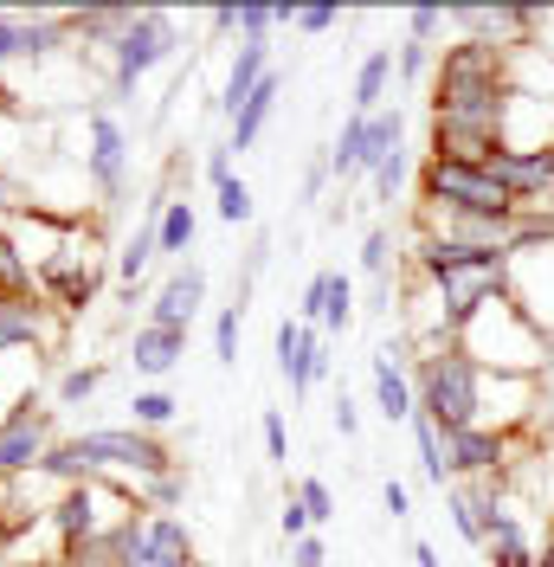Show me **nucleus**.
Wrapping results in <instances>:
<instances>
[{"label": "nucleus", "instance_id": "obj_53", "mask_svg": "<svg viewBox=\"0 0 554 567\" xmlns=\"http://www.w3.org/2000/svg\"><path fill=\"white\" fill-rule=\"evenodd\" d=\"M194 567H207V561H194Z\"/></svg>", "mask_w": 554, "mask_h": 567}, {"label": "nucleus", "instance_id": "obj_8", "mask_svg": "<svg viewBox=\"0 0 554 567\" xmlns=\"http://www.w3.org/2000/svg\"><path fill=\"white\" fill-rule=\"evenodd\" d=\"M84 187L116 207L123 194H130V136H123V123H116V110H91L84 116Z\"/></svg>", "mask_w": 554, "mask_h": 567}, {"label": "nucleus", "instance_id": "obj_18", "mask_svg": "<svg viewBox=\"0 0 554 567\" xmlns=\"http://www.w3.org/2000/svg\"><path fill=\"white\" fill-rule=\"evenodd\" d=\"M194 529L181 516H142V561L136 567H194Z\"/></svg>", "mask_w": 554, "mask_h": 567}, {"label": "nucleus", "instance_id": "obj_6", "mask_svg": "<svg viewBox=\"0 0 554 567\" xmlns=\"http://www.w3.org/2000/svg\"><path fill=\"white\" fill-rule=\"evenodd\" d=\"M407 148V116H400V104L393 110H375V116H348L342 123V136H336V148H329V175L342 181H361V175H375L387 155H400Z\"/></svg>", "mask_w": 554, "mask_h": 567}, {"label": "nucleus", "instance_id": "obj_34", "mask_svg": "<svg viewBox=\"0 0 554 567\" xmlns=\"http://www.w3.org/2000/svg\"><path fill=\"white\" fill-rule=\"evenodd\" d=\"M277 529H284V542H304V535H316V516L304 509V496H297V491L284 496V509H277Z\"/></svg>", "mask_w": 554, "mask_h": 567}, {"label": "nucleus", "instance_id": "obj_44", "mask_svg": "<svg viewBox=\"0 0 554 567\" xmlns=\"http://www.w3.org/2000/svg\"><path fill=\"white\" fill-rule=\"evenodd\" d=\"M207 181H213V187H219V181H233V148H226V142H213V148H207Z\"/></svg>", "mask_w": 554, "mask_h": 567}, {"label": "nucleus", "instance_id": "obj_16", "mask_svg": "<svg viewBox=\"0 0 554 567\" xmlns=\"http://www.w3.org/2000/svg\"><path fill=\"white\" fill-rule=\"evenodd\" d=\"M265 78H271V39H239V52H233V65H226V84H219V97H213V104L226 110V116H239L245 97H252Z\"/></svg>", "mask_w": 554, "mask_h": 567}, {"label": "nucleus", "instance_id": "obj_2", "mask_svg": "<svg viewBox=\"0 0 554 567\" xmlns=\"http://www.w3.org/2000/svg\"><path fill=\"white\" fill-rule=\"evenodd\" d=\"M413 393L419 413L439 425V432H471L478 425V393H484V368L471 361L464 349H439L413 361Z\"/></svg>", "mask_w": 554, "mask_h": 567}, {"label": "nucleus", "instance_id": "obj_11", "mask_svg": "<svg viewBox=\"0 0 554 567\" xmlns=\"http://www.w3.org/2000/svg\"><path fill=\"white\" fill-rule=\"evenodd\" d=\"M535 413H542V381H535V374H484V393H478V425L516 439Z\"/></svg>", "mask_w": 554, "mask_h": 567}, {"label": "nucleus", "instance_id": "obj_45", "mask_svg": "<svg viewBox=\"0 0 554 567\" xmlns=\"http://www.w3.org/2000/svg\"><path fill=\"white\" fill-rule=\"evenodd\" d=\"M425 59H432V45L407 39V45H400V78H419V71H425Z\"/></svg>", "mask_w": 554, "mask_h": 567}, {"label": "nucleus", "instance_id": "obj_5", "mask_svg": "<svg viewBox=\"0 0 554 567\" xmlns=\"http://www.w3.org/2000/svg\"><path fill=\"white\" fill-rule=\"evenodd\" d=\"M91 464L104 471L110 484H142V477H168L181 471V458L168 452V439L136 432V425H98V432H78Z\"/></svg>", "mask_w": 554, "mask_h": 567}, {"label": "nucleus", "instance_id": "obj_12", "mask_svg": "<svg viewBox=\"0 0 554 567\" xmlns=\"http://www.w3.org/2000/svg\"><path fill=\"white\" fill-rule=\"evenodd\" d=\"M277 374H284V388L290 400H304V393L329 374V354H322V336H316L310 322L284 317L277 322Z\"/></svg>", "mask_w": 554, "mask_h": 567}, {"label": "nucleus", "instance_id": "obj_33", "mask_svg": "<svg viewBox=\"0 0 554 567\" xmlns=\"http://www.w3.org/2000/svg\"><path fill=\"white\" fill-rule=\"evenodd\" d=\"M219 219H226V226H245V219H252V187H245L239 175L219 181Z\"/></svg>", "mask_w": 554, "mask_h": 567}, {"label": "nucleus", "instance_id": "obj_30", "mask_svg": "<svg viewBox=\"0 0 554 567\" xmlns=\"http://www.w3.org/2000/svg\"><path fill=\"white\" fill-rule=\"evenodd\" d=\"M98 388H104V361L65 368V374H59V406H84V400H91Z\"/></svg>", "mask_w": 554, "mask_h": 567}, {"label": "nucleus", "instance_id": "obj_7", "mask_svg": "<svg viewBox=\"0 0 554 567\" xmlns=\"http://www.w3.org/2000/svg\"><path fill=\"white\" fill-rule=\"evenodd\" d=\"M104 239L91 233V226H78L71 233V246L39 271V297L52 303V310H65V317H78V310H91V297L104 290Z\"/></svg>", "mask_w": 554, "mask_h": 567}, {"label": "nucleus", "instance_id": "obj_52", "mask_svg": "<svg viewBox=\"0 0 554 567\" xmlns=\"http://www.w3.org/2000/svg\"><path fill=\"white\" fill-rule=\"evenodd\" d=\"M7 104H13V91H7V78H0V110H7Z\"/></svg>", "mask_w": 554, "mask_h": 567}, {"label": "nucleus", "instance_id": "obj_51", "mask_svg": "<svg viewBox=\"0 0 554 567\" xmlns=\"http://www.w3.org/2000/svg\"><path fill=\"white\" fill-rule=\"evenodd\" d=\"M413 561H419V567H445V561H439V548H432V542H413Z\"/></svg>", "mask_w": 554, "mask_h": 567}, {"label": "nucleus", "instance_id": "obj_29", "mask_svg": "<svg viewBox=\"0 0 554 567\" xmlns=\"http://www.w3.org/2000/svg\"><path fill=\"white\" fill-rule=\"evenodd\" d=\"M348 322H355V284H348V271H329V297H322V329H329V336H342Z\"/></svg>", "mask_w": 554, "mask_h": 567}, {"label": "nucleus", "instance_id": "obj_39", "mask_svg": "<svg viewBox=\"0 0 554 567\" xmlns=\"http://www.w3.org/2000/svg\"><path fill=\"white\" fill-rule=\"evenodd\" d=\"M258 432H265V458L290 464V432H284V413H265V425H258Z\"/></svg>", "mask_w": 554, "mask_h": 567}, {"label": "nucleus", "instance_id": "obj_1", "mask_svg": "<svg viewBox=\"0 0 554 567\" xmlns=\"http://www.w3.org/2000/svg\"><path fill=\"white\" fill-rule=\"evenodd\" d=\"M458 349L471 354L484 374H548V361H554V342L535 329V322L522 317L510 297H496V303H484L478 317L458 329Z\"/></svg>", "mask_w": 554, "mask_h": 567}, {"label": "nucleus", "instance_id": "obj_3", "mask_svg": "<svg viewBox=\"0 0 554 567\" xmlns=\"http://www.w3.org/2000/svg\"><path fill=\"white\" fill-rule=\"evenodd\" d=\"M419 213H484V219H516V200L490 181V168L425 155L419 162Z\"/></svg>", "mask_w": 554, "mask_h": 567}, {"label": "nucleus", "instance_id": "obj_10", "mask_svg": "<svg viewBox=\"0 0 554 567\" xmlns=\"http://www.w3.org/2000/svg\"><path fill=\"white\" fill-rule=\"evenodd\" d=\"M510 303L554 342V239L548 246H510Z\"/></svg>", "mask_w": 554, "mask_h": 567}, {"label": "nucleus", "instance_id": "obj_42", "mask_svg": "<svg viewBox=\"0 0 554 567\" xmlns=\"http://www.w3.org/2000/svg\"><path fill=\"white\" fill-rule=\"evenodd\" d=\"M322 561H329L322 535H304V542H290V567H322Z\"/></svg>", "mask_w": 554, "mask_h": 567}, {"label": "nucleus", "instance_id": "obj_27", "mask_svg": "<svg viewBox=\"0 0 554 567\" xmlns=\"http://www.w3.org/2000/svg\"><path fill=\"white\" fill-rule=\"evenodd\" d=\"M174 413H181V400H174L168 388H142L136 400H130V425H136V432H155V439H162V425H174Z\"/></svg>", "mask_w": 554, "mask_h": 567}, {"label": "nucleus", "instance_id": "obj_25", "mask_svg": "<svg viewBox=\"0 0 554 567\" xmlns=\"http://www.w3.org/2000/svg\"><path fill=\"white\" fill-rule=\"evenodd\" d=\"M413 452H419V471H425V484H439V491H451V458H445V432L425 420V413H413Z\"/></svg>", "mask_w": 554, "mask_h": 567}, {"label": "nucleus", "instance_id": "obj_9", "mask_svg": "<svg viewBox=\"0 0 554 567\" xmlns=\"http://www.w3.org/2000/svg\"><path fill=\"white\" fill-rule=\"evenodd\" d=\"M59 445V432H52V406H13V413H0V484H13V477H33L45 452Z\"/></svg>", "mask_w": 554, "mask_h": 567}, {"label": "nucleus", "instance_id": "obj_49", "mask_svg": "<svg viewBox=\"0 0 554 567\" xmlns=\"http://www.w3.org/2000/svg\"><path fill=\"white\" fill-rule=\"evenodd\" d=\"M207 27H213V33H233V27H239V7H213Z\"/></svg>", "mask_w": 554, "mask_h": 567}, {"label": "nucleus", "instance_id": "obj_43", "mask_svg": "<svg viewBox=\"0 0 554 567\" xmlns=\"http://www.w3.org/2000/svg\"><path fill=\"white\" fill-rule=\"evenodd\" d=\"M336 20H342V7H297V27L304 33H329Z\"/></svg>", "mask_w": 554, "mask_h": 567}, {"label": "nucleus", "instance_id": "obj_22", "mask_svg": "<svg viewBox=\"0 0 554 567\" xmlns=\"http://www.w3.org/2000/svg\"><path fill=\"white\" fill-rule=\"evenodd\" d=\"M277 91H284V78L271 71V78H265V84L245 97V110L233 116V136H226V148H233V155H245L252 142L265 136V123H271V110H277Z\"/></svg>", "mask_w": 554, "mask_h": 567}, {"label": "nucleus", "instance_id": "obj_36", "mask_svg": "<svg viewBox=\"0 0 554 567\" xmlns=\"http://www.w3.org/2000/svg\"><path fill=\"white\" fill-rule=\"evenodd\" d=\"M271 27H277V7H265V0H245L239 7V33L245 39H271Z\"/></svg>", "mask_w": 554, "mask_h": 567}, {"label": "nucleus", "instance_id": "obj_38", "mask_svg": "<svg viewBox=\"0 0 554 567\" xmlns=\"http://www.w3.org/2000/svg\"><path fill=\"white\" fill-rule=\"evenodd\" d=\"M297 496H304V509H310L316 523H329V516H336V496H329V484H322V477H304V484H297Z\"/></svg>", "mask_w": 554, "mask_h": 567}, {"label": "nucleus", "instance_id": "obj_20", "mask_svg": "<svg viewBox=\"0 0 554 567\" xmlns=\"http://www.w3.org/2000/svg\"><path fill=\"white\" fill-rule=\"evenodd\" d=\"M181 354H187V329L136 322V336H130V361H136V374L162 381V374H174V361H181Z\"/></svg>", "mask_w": 554, "mask_h": 567}, {"label": "nucleus", "instance_id": "obj_40", "mask_svg": "<svg viewBox=\"0 0 554 567\" xmlns=\"http://www.w3.org/2000/svg\"><path fill=\"white\" fill-rule=\"evenodd\" d=\"M20 65V13L13 7H0V71Z\"/></svg>", "mask_w": 554, "mask_h": 567}, {"label": "nucleus", "instance_id": "obj_23", "mask_svg": "<svg viewBox=\"0 0 554 567\" xmlns=\"http://www.w3.org/2000/svg\"><path fill=\"white\" fill-rule=\"evenodd\" d=\"M484 555H490V567H535V561H542V548H535V542H529V529H522L516 503H510V516L490 529Z\"/></svg>", "mask_w": 554, "mask_h": 567}, {"label": "nucleus", "instance_id": "obj_35", "mask_svg": "<svg viewBox=\"0 0 554 567\" xmlns=\"http://www.w3.org/2000/svg\"><path fill=\"white\" fill-rule=\"evenodd\" d=\"M400 181H407V148H400V155H387L381 168H375V200H387V207H393Z\"/></svg>", "mask_w": 554, "mask_h": 567}, {"label": "nucleus", "instance_id": "obj_26", "mask_svg": "<svg viewBox=\"0 0 554 567\" xmlns=\"http://www.w3.org/2000/svg\"><path fill=\"white\" fill-rule=\"evenodd\" d=\"M194 233H201V219H194V200H162V251L168 258H187L194 251Z\"/></svg>", "mask_w": 554, "mask_h": 567}, {"label": "nucleus", "instance_id": "obj_28", "mask_svg": "<svg viewBox=\"0 0 554 567\" xmlns=\"http://www.w3.org/2000/svg\"><path fill=\"white\" fill-rule=\"evenodd\" d=\"M0 297H39V271L20 258V246L0 233Z\"/></svg>", "mask_w": 554, "mask_h": 567}, {"label": "nucleus", "instance_id": "obj_50", "mask_svg": "<svg viewBox=\"0 0 554 567\" xmlns=\"http://www.w3.org/2000/svg\"><path fill=\"white\" fill-rule=\"evenodd\" d=\"M20 207H27V200H20V187L0 175V219H7V213H20Z\"/></svg>", "mask_w": 554, "mask_h": 567}, {"label": "nucleus", "instance_id": "obj_4", "mask_svg": "<svg viewBox=\"0 0 554 567\" xmlns=\"http://www.w3.org/2000/svg\"><path fill=\"white\" fill-rule=\"evenodd\" d=\"M181 52V27H174L168 7H136V20L123 27V39L110 45V104H130L136 84L148 71Z\"/></svg>", "mask_w": 554, "mask_h": 567}, {"label": "nucleus", "instance_id": "obj_21", "mask_svg": "<svg viewBox=\"0 0 554 567\" xmlns=\"http://www.w3.org/2000/svg\"><path fill=\"white\" fill-rule=\"evenodd\" d=\"M375 400H381L387 425H393V420H413V413H419V393H413V381L400 374V361H393V349H381V354H375Z\"/></svg>", "mask_w": 554, "mask_h": 567}, {"label": "nucleus", "instance_id": "obj_24", "mask_svg": "<svg viewBox=\"0 0 554 567\" xmlns=\"http://www.w3.org/2000/svg\"><path fill=\"white\" fill-rule=\"evenodd\" d=\"M393 52L387 45H375L368 59H361V71H355V110L361 116H375V110H387V84H393Z\"/></svg>", "mask_w": 554, "mask_h": 567}, {"label": "nucleus", "instance_id": "obj_48", "mask_svg": "<svg viewBox=\"0 0 554 567\" xmlns=\"http://www.w3.org/2000/svg\"><path fill=\"white\" fill-rule=\"evenodd\" d=\"M322 187H329V155H316V162H310V175H304V194H310V200L322 194Z\"/></svg>", "mask_w": 554, "mask_h": 567}, {"label": "nucleus", "instance_id": "obj_13", "mask_svg": "<svg viewBox=\"0 0 554 567\" xmlns=\"http://www.w3.org/2000/svg\"><path fill=\"white\" fill-rule=\"evenodd\" d=\"M445 458H451V484H464V477H503L510 458H516V439L490 432V425H471V432H451L445 439Z\"/></svg>", "mask_w": 554, "mask_h": 567}, {"label": "nucleus", "instance_id": "obj_15", "mask_svg": "<svg viewBox=\"0 0 554 567\" xmlns=\"http://www.w3.org/2000/svg\"><path fill=\"white\" fill-rule=\"evenodd\" d=\"M201 303H207V271H201V265H181V271H168V284L155 290V303H148V317H142V322H162V329H194Z\"/></svg>", "mask_w": 554, "mask_h": 567}, {"label": "nucleus", "instance_id": "obj_41", "mask_svg": "<svg viewBox=\"0 0 554 567\" xmlns=\"http://www.w3.org/2000/svg\"><path fill=\"white\" fill-rule=\"evenodd\" d=\"M322 297H329V271H316L310 278V290H304V303H297V322H322Z\"/></svg>", "mask_w": 554, "mask_h": 567}, {"label": "nucleus", "instance_id": "obj_31", "mask_svg": "<svg viewBox=\"0 0 554 567\" xmlns=\"http://www.w3.org/2000/svg\"><path fill=\"white\" fill-rule=\"evenodd\" d=\"M239 322H245V303H226V310L213 317V354H219V368L239 361Z\"/></svg>", "mask_w": 554, "mask_h": 567}, {"label": "nucleus", "instance_id": "obj_32", "mask_svg": "<svg viewBox=\"0 0 554 567\" xmlns=\"http://www.w3.org/2000/svg\"><path fill=\"white\" fill-rule=\"evenodd\" d=\"M387 265H393V239H387V226H375V233L361 239V271L387 290Z\"/></svg>", "mask_w": 554, "mask_h": 567}, {"label": "nucleus", "instance_id": "obj_17", "mask_svg": "<svg viewBox=\"0 0 554 567\" xmlns=\"http://www.w3.org/2000/svg\"><path fill=\"white\" fill-rule=\"evenodd\" d=\"M503 148H554V104L548 97L510 91V104H503Z\"/></svg>", "mask_w": 554, "mask_h": 567}, {"label": "nucleus", "instance_id": "obj_37", "mask_svg": "<svg viewBox=\"0 0 554 567\" xmlns=\"http://www.w3.org/2000/svg\"><path fill=\"white\" fill-rule=\"evenodd\" d=\"M439 27H445V7H413L407 13V39H419V45H432Z\"/></svg>", "mask_w": 554, "mask_h": 567}, {"label": "nucleus", "instance_id": "obj_19", "mask_svg": "<svg viewBox=\"0 0 554 567\" xmlns=\"http://www.w3.org/2000/svg\"><path fill=\"white\" fill-rule=\"evenodd\" d=\"M162 200H168V194H155V200H148V219L136 226V239L116 251V284H123V297H130V303H136L142 271H148V265L162 258Z\"/></svg>", "mask_w": 554, "mask_h": 567}, {"label": "nucleus", "instance_id": "obj_14", "mask_svg": "<svg viewBox=\"0 0 554 567\" xmlns=\"http://www.w3.org/2000/svg\"><path fill=\"white\" fill-rule=\"evenodd\" d=\"M27 349H59V322L45 310V297H0V361Z\"/></svg>", "mask_w": 554, "mask_h": 567}, {"label": "nucleus", "instance_id": "obj_47", "mask_svg": "<svg viewBox=\"0 0 554 567\" xmlns=\"http://www.w3.org/2000/svg\"><path fill=\"white\" fill-rule=\"evenodd\" d=\"M355 425H361L355 400H348V393H336V432H342V439H355Z\"/></svg>", "mask_w": 554, "mask_h": 567}, {"label": "nucleus", "instance_id": "obj_46", "mask_svg": "<svg viewBox=\"0 0 554 567\" xmlns=\"http://www.w3.org/2000/svg\"><path fill=\"white\" fill-rule=\"evenodd\" d=\"M381 503H387V516H393V523H400V516H413V503H407V484H393V477H387Z\"/></svg>", "mask_w": 554, "mask_h": 567}]
</instances>
